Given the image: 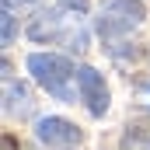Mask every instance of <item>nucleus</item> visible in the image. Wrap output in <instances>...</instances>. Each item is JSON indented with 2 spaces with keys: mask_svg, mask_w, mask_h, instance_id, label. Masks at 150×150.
<instances>
[{
  "mask_svg": "<svg viewBox=\"0 0 150 150\" xmlns=\"http://www.w3.org/2000/svg\"><path fill=\"white\" fill-rule=\"evenodd\" d=\"M28 74L35 77L52 98L74 101L70 80L77 77V70H74V63H70L67 56H59V52H32V56H28Z\"/></svg>",
  "mask_w": 150,
  "mask_h": 150,
  "instance_id": "obj_1",
  "label": "nucleus"
},
{
  "mask_svg": "<svg viewBox=\"0 0 150 150\" xmlns=\"http://www.w3.org/2000/svg\"><path fill=\"white\" fill-rule=\"evenodd\" d=\"M140 101L150 108V84H147V87H140Z\"/></svg>",
  "mask_w": 150,
  "mask_h": 150,
  "instance_id": "obj_7",
  "label": "nucleus"
},
{
  "mask_svg": "<svg viewBox=\"0 0 150 150\" xmlns=\"http://www.w3.org/2000/svg\"><path fill=\"white\" fill-rule=\"evenodd\" d=\"M4 150H14V140L11 136H4Z\"/></svg>",
  "mask_w": 150,
  "mask_h": 150,
  "instance_id": "obj_8",
  "label": "nucleus"
},
{
  "mask_svg": "<svg viewBox=\"0 0 150 150\" xmlns=\"http://www.w3.org/2000/svg\"><path fill=\"white\" fill-rule=\"evenodd\" d=\"M11 42H14V11L4 7V45H11Z\"/></svg>",
  "mask_w": 150,
  "mask_h": 150,
  "instance_id": "obj_6",
  "label": "nucleus"
},
{
  "mask_svg": "<svg viewBox=\"0 0 150 150\" xmlns=\"http://www.w3.org/2000/svg\"><path fill=\"white\" fill-rule=\"evenodd\" d=\"M122 150H150V133H126Z\"/></svg>",
  "mask_w": 150,
  "mask_h": 150,
  "instance_id": "obj_5",
  "label": "nucleus"
},
{
  "mask_svg": "<svg viewBox=\"0 0 150 150\" xmlns=\"http://www.w3.org/2000/svg\"><path fill=\"white\" fill-rule=\"evenodd\" d=\"M11 4H14V0H4V7H11ZM18 4H21V0H18Z\"/></svg>",
  "mask_w": 150,
  "mask_h": 150,
  "instance_id": "obj_9",
  "label": "nucleus"
},
{
  "mask_svg": "<svg viewBox=\"0 0 150 150\" xmlns=\"http://www.w3.org/2000/svg\"><path fill=\"white\" fill-rule=\"evenodd\" d=\"M77 91H80V101L87 105V112L94 115V119H101V115L108 112L112 94H108L105 77L98 74L94 67H77Z\"/></svg>",
  "mask_w": 150,
  "mask_h": 150,
  "instance_id": "obj_3",
  "label": "nucleus"
},
{
  "mask_svg": "<svg viewBox=\"0 0 150 150\" xmlns=\"http://www.w3.org/2000/svg\"><path fill=\"white\" fill-rule=\"evenodd\" d=\"M35 140L42 147H77L84 140L80 126L70 119H59V115H45L35 122Z\"/></svg>",
  "mask_w": 150,
  "mask_h": 150,
  "instance_id": "obj_4",
  "label": "nucleus"
},
{
  "mask_svg": "<svg viewBox=\"0 0 150 150\" xmlns=\"http://www.w3.org/2000/svg\"><path fill=\"white\" fill-rule=\"evenodd\" d=\"M143 18H147V7L140 0H112L101 11V18H98V35L101 38H122L133 28H140Z\"/></svg>",
  "mask_w": 150,
  "mask_h": 150,
  "instance_id": "obj_2",
  "label": "nucleus"
}]
</instances>
